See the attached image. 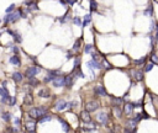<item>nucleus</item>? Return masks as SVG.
Segmentation results:
<instances>
[{
	"instance_id": "1",
	"label": "nucleus",
	"mask_w": 158,
	"mask_h": 133,
	"mask_svg": "<svg viewBox=\"0 0 158 133\" xmlns=\"http://www.w3.org/2000/svg\"><path fill=\"white\" fill-rule=\"evenodd\" d=\"M48 112V109L45 106H38V107H31L28 110V116L32 120H38L41 117Z\"/></svg>"
},
{
	"instance_id": "2",
	"label": "nucleus",
	"mask_w": 158,
	"mask_h": 133,
	"mask_svg": "<svg viewBox=\"0 0 158 133\" xmlns=\"http://www.w3.org/2000/svg\"><path fill=\"white\" fill-rule=\"evenodd\" d=\"M42 69L40 68L38 65H31V66H27L26 68V70H25V74H23V77L25 78H34L36 77L37 74H40V72H41Z\"/></svg>"
},
{
	"instance_id": "3",
	"label": "nucleus",
	"mask_w": 158,
	"mask_h": 133,
	"mask_svg": "<svg viewBox=\"0 0 158 133\" xmlns=\"http://www.w3.org/2000/svg\"><path fill=\"white\" fill-rule=\"evenodd\" d=\"M99 107H100V104H99L96 100H90V101H88L86 105H85V111H88V112L90 113V112L96 111Z\"/></svg>"
},
{
	"instance_id": "4",
	"label": "nucleus",
	"mask_w": 158,
	"mask_h": 133,
	"mask_svg": "<svg viewBox=\"0 0 158 133\" xmlns=\"http://www.w3.org/2000/svg\"><path fill=\"white\" fill-rule=\"evenodd\" d=\"M66 109H68V102L66 100L59 99L54 102V110L56 111H59V112H61V111H64Z\"/></svg>"
},
{
	"instance_id": "5",
	"label": "nucleus",
	"mask_w": 158,
	"mask_h": 133,
	"mask_svg": "<svg viewBox=\"0 0 158 133\" xmlns=\"http://www.w3.org/2000/svg\"><path fill=\"white\" fill-rule=\"evenodd\" d=\"M75 79H77V77L74 75L73 73H70L69 75H67V77H64V86L68 89H70L72 86H73L74 81H75Z\"/></svg>"
},
{
	"instance_id": "6",
	"label": "nucleus",
	"mask_w": 158,
	"mask_h": 133,
	"mask_svg": "<svg viewBox=\"0 0 158 133\" xmlns=\"http://www.w3.org/2000/svg\"><path fill=\"white\" fill-rule=\"evenodd\" d=\"M96 121L99 123H101L102 126H107V123H109V115L105 113V112H100V113L96 115Z\"/></svg>"
},
{
	"instance_id": "7",
	"label": "nucleus",
	"mask_w": 158,
	"mask_h": 133,
	"mask_svg": "<svg viewBox=\"0 0 158 133\" xmlns=\"http://www.w3.org/2000/svg\"><path fill=\"white\" fill-rule=\"evenodd\" d=\"M6 32L10 33L12 36V39H14V42L15 43H22V36H21V33H19L17 31H12V30H6Z\"/></svg>"
},
{
	"instance_id": "8",
	"label": "nucleus",
	"mask_w": 158,
	"mask_h": 133,
	"mask_svg": "<svg viewBox=\"0 0 158 133\" xmlns=\"http://www.w3.org/2000/svg\"><path fill=\"white\" fill-rule=\"evenodd\" d=\"M25 129L28 133H35L36 131V121L35 120H28L25 122Z\"/></svg>"
},
{
	"instance_id": "9",
	"label": "nucleus",
	"mask_w": 158,
	"mask_h": 133,
	"mask_svg": "<svg viewBox=\"0 0 158 133\" xmlns=\"http://www.w3.org/2000/svg\"><path fill=\"white\" fill-rule=\"evenodd\" d=\"M9 63L11 65H15V66H21V64H22L20 55H17V54H12L11 57H9Z\"/></svg>"
},
{
	"instance_id": "10",
	"label": "nucleus",
	"mask_w": 158,
	"mask_h": 133,
	"mask_svg": "<svg viewBox=\"0 0 158 133\" xmlns=\"http://www.w3.org/2000/svg\"><path fill=\"white\" fill-rule=\"evenodd\" d=\"M133 110H135L133 104H132V102H126V105L124 106L125 115H126L127 117H132V115H133Z\"/></svg>"
},
{
	"instance_id": "11",
	"label": "nucleus",
	"mask_w": 158,
	"mask_h": 133,
	"mask_svg": "<svg viewBox=\"0 0 158 133\" xmlns=\"http://www.w3.org/2000/svg\"><path fill=\"white\" fill-rule=\"evenodd\" d=\"M86 65H88V68H89L90 70H94V69H96V70H100V69L102 68L100 62L93 61V59H90V61L88 62V63H86Z\"/></svg>"
},
{
	"instance_id": "12",
	"label": "nucleus",
	"mask_w": 158,
	"mask_h": 133,
	"mask_svg": "<svg viewBox=\"0 0 158 133\" xmlns=\"http://www.w3.org/2000/svg\"><path fill=\"white\" fill-rule=\"evenodd\" d=\"M52 85H53L54 88H62V86H64V77H63V75L56 77L54 80L52 81Z\"/></svg>"
},
{
	"instance_id": "13",
	"label": "nucleus",
	"mask_w": 158,
	"mask_h": 133,
	"mask_svg": "<svg viewBox=\"0 0 158 133\" xmlns=\"http://www.w3.org/2000/svg\"><path fill=\"white\" fill-rule=\"evenodd\" d=\"M23 74L22 73H20V72H14L12 73V75H11V79L14 80V83H22V80H23Z\"/></svg>"
},
{
	"instance_id": "14",
	"label": "nucleus",
	"mask_w": 158,
	"mask_h": 133,
	"mask_svg": "<svg viewBox=\"0 0 158 133\" xmlns=\"http://www.w3.org/2000/svg\"><path fill=\"white\" fill-rule=\"evenodd\" d=\"M94 93L96 96H106V90L102 85H96L94 88Z\"/></svg>"
},
{
	"instance_id": "15",
	"label": "nucleus",
	"mask_w": 158,
	"mask_h": 133,
	"mask_svg": "<svg viewBox=\"0 0 158 133\" xmlns=\"http://www.w3.org/2000/svg\"><path fill=\"white\" fill-rule=\"evenodd\" d=\"M38 96H40V97H45V99H48V97H51V91H50V89H47V88L40 89Z\"/></svg>"
},
{
	"instance_id": "16",
	"label": "nucleus",
	"mask_w": 158,
	"mask_h": 133,
	"mask_svg": "<svg viewBox=\"0 0 158 133\" xmlns=\"http://www.w3.org/2000/svg\"><path fill=\"white\" fill-rule=\"evenodd\" d=\"M80 118H82V121H84L85 123H90L91 122V116L88 111H82V112H80Z\"/></svg>"
},
{
	"instance_id": "17",
	"label": "nucleus",
	"mask_w": 158,
	"mask_h": 133,
	"mask_svg": "<svg viewBox=\"0 0 158 133\" xmlns=\"http://www.w3.org/2000/svg\"><path fill=\"white\" fill-rule=\"evenodd\" d=\"M131 75H133L137 81H142L143 80V72L142 70H131Z\"/></svg>"
},
{
	"instance_id": "18",
	"label": "nucleus",
	"mask_w": 158,
	"mask_h": 133,
	"mask_svg": "<svg viewBox=\"0 0 158 133\" xmlns=\"http://www.w3.org/2000/svg\"><path fill=\"white\" fill-rule=\"evenodd\" d=\"M11 118H12V115L9 112V111H5V110L1 111V120H3V121L10 122L11 121Z\"/></svg>"
},
{
	"instance_id": "19",
	"label": "nucleus",
	"mask_w": 158,
	"mask_h": 133,
	"mask_svg": "<svg viewBox=\"0 0 158 133\" xmlns=\"http://www.w3.org/2000/svg\"><path fill=\"white\" fill-rule=\"evenodd\" d=\"M58 121L61 122V124H62L63 131H64V132H66V133H68V132H69V131H70V127H69V124H68L67 122H66V121H64V120H63L62 117H59V116H58Z\"/></svg>"
},
{
	"instance_id": "20",
	"label": "nucleus",
	"mask_w": 158,
	"mask_h": 133,
	"mask_svg": "<svg viewBox=\"0 0 158 133\" xmlns=\"http://www.w3.org/2000/svg\"><path fill=\"white\" fill-rule=\"evenodd\" d=\"M113 111L116 117H121V115H122V110H121L120 105H113Z\"/></svg>"
},
{
	"instance_id": "21",
	"label": "nucleus",
	"mask_w": 158,
	"mask_h": 133,
	"mask_svg": "<svg viewBox=\"0 0 158 133\" xmlns=\"http://www.w3.org/2000/svg\"><path fill=\"white\" fill-rule=\"evenodd\" d=\"M28 85H30V86H32V88H36V86H38L40 85V81L36 79V77L28 78Z\"/></svg>"
},
{
	"instance_id": "22",
	"label": "nucleus",
	"mask_w": 158,
	"mask_h": 133,
	"mask_svg": "<svg viewBox=\"0 0 158 133\" xmlns=\"http://www.w3.org/2000/svg\"><path fill=\"white\" fill-rule=\"evenodd\" d=\"M136 124H137V123L132 120V117H130V118H129V121H127V127L126 128H129V129H131V131H135Z\"/></svg>"
},
{
	"instance_id": "23",
	"label": "nucleus",
	"mask_w": 158,
	"mask_h": 133,
	"mask_svg": "<svg viewBox=\"0 0 158 133\" xmlns=\"http://www.w3.org/2000/svg\"><path fill=\"white\" fill-rule=\"evenodd\" d=\"M91 22V14H86L84 16V21L82 22V25H83V27H86L89 23Z\"/></svg>"
},
{
	"instance_id": "24",
	"label": "nucleus",
	"mask_w": 158,
	"mask_h": 133,
	"mask_svg": "<svg viewBox=\"0 0 158 133\" xmlns=\"http://www.w3.org/2000/svg\"><path fill=\"white\" fill-rule=\"evenodd\" d=\"M51 120H52V115L46 113V115H43L41 118H38V122L40 123H45V122H48V121H51Z\"/></svg>"
},
{
	"instance_id": "25",
	"label": "nucleus",
	"mask_w": 158,
	"mask_h": 133,
	"mask_svg": "<svg viewBox=\"0 0 158 133\" xmlns=\"http://www.w3.org/2000/svg\"><path fill=\"white\" fill-rule=\"evenodd\" d=\"M80 44H82V38L77 39L75 43L73 44V52H79V49H80Z\"/></svg>"
},
{
	"instance_id": "26",
	"label": "nucleus",
	"mask_w": 158,
	"mask_h": 133,
	"mask_svg": "<svg viewBox=\"0 0 158 133\" xmlns=\"http://www.w3.org/2000/svg\"><path fill=\"white\" fill-rule=\"evenodd\" d=\"M143 14H145V16H148V17L152 16V15H153V7H152V5L148 6L146 10L143 11Z\"/></svg>"
},
{
	"instance_id": "27",
	"label": "nucleus",
	"mask_w": 158,
	"mask_h": 133,
	"mask_svg": "<svg viewBox=\"0 0 158 133\" xmlns=\"http://www.w3.org/2000/svg\"><path fill=\"white\" fill-rule=\"evenodd\" d=\"M12 121H14V127H20L21 126V120H20V117H17V116H14L11 118Z\"/></svg>"
},
{
	"instance_id": "28",
	"label": "nucleus",
	"mask_w": 158,
	"mask_h": 133,
	"mask_svg": "<svg viewBox=\"0 0 158 133\" xmlns=\"http://www.w3.org/2000/svg\"><path fill=\"white\" fill-rule=\"evenodd\" d=\"M54 75H51V74H48V75H47V77H45L43 78V83L45 84H48V83H52V81H53V80H54Z\"/></svg>"
},
{
	"instance_id": "29",
	"label": "nucleus",
	"mask_w": 158,
	"mask_h": 133,
	"mask_svg": "<svg viewBox=\"0 0 158 133\" xmlns=\"http://www.w3.org/2000/svg\"><path fill=\"white\" fill-rule=\"evenodd\" d=\"M110 99L113 101V105H120L122 102V99L121 97H114V96H110Z\"/></svg>"
},
{
	"instance_id": "30",
	"label": "nucleus",
	"mask_w": 158,
	"mask_h": 133,
	"mask_svg": "<svg viewBox=\"0 0 158 133\" xmlns=\"http://www.w3.org/2000/svg\"><path fill=\"white\" fill-rule=\"evenodd\" d=\"M146 59H147V57H142L141 59H135L133 63H135V65H142V64L146 62Z\"/></svg>"
},
{
	"instance_id": "31",
	"label": "nucleus",
	"mask_w": 158,
	"mask_h": 133,
	"mask_svg": "<svg viewBox=\"0 0 158 133\" xmlns=\"http://www.w3.org/2000/svg\"><path fill=\"white\" fill-rule=\"evenodd\" d=\"M84 52L86 53V54H89V53H93V46H91V44H85Z\"/></svg>"
},
{
	"instance_id": "32",
	"label": "nucleus",
	"mask_w": 158,
	"mask_h": 133,
	"mask_svg": "<svg viewBox=\"0 0 158 133\" xmlns=\"http://www.w3.org/2000/svg\"><path fill=\"white\" fill-rule=\"evenodd\" d=\"M16 10V5L15 4H11V5H9V7L5 10L6 14H10V12H12V11H15Z\"/></svg>"
},
{
	"instance_id": "33",
	"label": "nucleus",
	"mask_w": 158,
	"mask_h": 133,
	"mask_svg": "<svg viewBox=\"0 0 158 133\" xmlns=\"http://www.w3.org/2000/svg\"><path fill=\"white\" fill-rule=\"evenodd\" d=\"M7 105L10 106V107H14V106L16 105V97H15V96H11V99H10V101H9Z\"/></svg>"
},
{
	"instance_id": "34",
	"label": "nucleus",
	"mask_w": 158,
	"mask_h": 133,
	"mask_svg": "<svg viewBox=\"0 0 158 133\" xmlns=\"http://www.w3.org/2000/svg\"><path fill=\"white\" fill-rule=\"evenodd\" d=\"M96 7H98V4H96L95 0H90V10L91 11H95Z\"/></svg>"
},
{
	"instance_id": "35",
	"label": "nucleus",
	"mask_w": 158,
	"mask_h": 133,
	"mask_svg": "<svg viewBox=\"0 0 158 133\" xmlns=\"http://www.w3.org/2000/svg\"><path fill=\"white\" fill-rule=\"evenodd\" d=\"M73 23L77 25V26H80L82 25V19L80 17H73Z\"/></svg>"
},
{
	"instance_id": "36",
	"label": "nucleus",
	"mask_w": 158,
	"mask_h": 133,
	"mask_svg": "<svg viewBox=\"0 0 158 133\" xmlns=\"http://www.w3.org/2000/svg\"><path fill=\"white\" fill-rule=\"evenodd\" d=\"M11 51H12V53H14V54L19 55V53H20V48H19L17 46H15V44H14V46H11Z\"/></svg>"
},
{
	"instance_id": "37",
	"label": "nucleus",
	"mask_w": 158,
	"mask_h": 133,
	"mask_svg": "<svg viewBox=\"0 0 158 133\" xmlns=\"http://www.w3.org/2000/svg\"><path fill=\"white\" fill-rule=\"evenodd\" d=\"M132 120H133L136 123H138V122L142 120V113H137V115H135V117H133Z\"/></svg>"
},
{
	"instance_id": "38",
	"label": "nucleus",
	"mask_w": 158,
	"mask_h": 133,
	"mask_svg": "<svg viewBox=\"0 0 158 133\" xmlns=\"http://www.w3.org/2000/svg\"><path fill=\"white\" fill-rule=\"evenodd\" d=\"M153 69V63H148L146 66H145V72L146 73H148V72H151Z\"/></svg>"
},
{
	"instance_id": "39",
	"label": "nucleus",
	"mask_w": 158,
	"mask_h": 133,
	"mask_svg": "<svg viewBox=\"0 0 158 133\" xmlns=\"http://www.w3.org/2000/svg\"><path fill=\"white\" fill-rule=\"evenodd\" d=\"M151 59H152L153 63H158V57L156 54H152V55H151Z\"/></svg>"
},
{
	"instance_id": "40",
	"label": "nucleus",
	"mask_w": 158,
	"mask_h": 133,
	"mask_svg": "<svg viewBox=\"0 0 158 133\" xmlns=\"http://www.w3.org/2000/svg\"><path fill=\"white\" fill-rule=\"evenodd\" d=\"M66 58H67V59H72V58H73V53H72V52H68Z\"/></svg>"
},
{
	"instance_id": "41",
	"label": "nucleus",
	"mask_w": 158,
	"mask_h": 133,
	"mask_svg": "<svg viewBox=\"0 0 158 133\" xmlns=\"http://www.w3.org/2000/svg\"><path fill=\"white\" fill-rule=\"evenodd\" d=\"M124 133H135V131H131V129H129V128H125Z\"/></svg>"
},
{
	"instance_id": "42",
	"label": "nucleus",
	"mask_w": 158,
	"mask_h": 133,
	"mask_svg": "<svg viewBox=\"0 0 158 133\" xmlns=\"http://www.w3.org/2000/svg\"><path fill=\"white\" fill-rule=\"evenodd\" d=\"M156 41L158 42V25H157V32H156Z\"/></svg>"
},
{
	"instance_id": "43",
	"label": "nucleus",
	"mask_w": 158,
	"mask_h": 133,
	"mask_svg": "<svg viewBox=\"0 0 158 133\" xmlns=\"http://www.w3.org/2000/svg\"><path fill=\"white\" fill-rule=\"evenodd\" d=\"M5 133H9V132H7V131H6V132H5Z\"/></svg>"
},
{
	"instance_id": "44",
	"label": "nucleus",
	"mask_w": 158,
	"mask_h": 133,
	"mask_svg": "<svg viewBox=\"0 0 158 133\" xmlns=\"http://www.w3.org/2000/svg\"><path fill=\"white\" fill-rule=\"evenodd\" d=\"M0 23H1V20H0Z\"/></svg>"
},
{
	"instance_id": "45",
	"label": "nucleus",
	"mask_w": 158,
	"mask_h": 133,
	"mask_svg": "<svg viewBox=\"0 0 158 133\" xmlns=\"http://www.w3.org/2000/svg\"><path fill=\"white\" fill-rule=\"evenodd\" d=\"M74 1H75V0H74Z\"/></svg>"
}]
</instances>
